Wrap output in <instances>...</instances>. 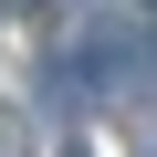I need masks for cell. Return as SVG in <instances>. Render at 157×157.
<instances>
[{
	"label": "cell",
	"mask_w": 157,
	"mask_h": 157,
	"mask_svg": "<svg viewBox=\"0 0 157 157\" xmlns=\"http://www.w3.org/2000/svg\"><path fill=\"white\" fill-rule=\"evenodd\" d=\"M0 157H32V115L21 105H0Z\"/></svg>",
	"instance_id": "cell-1"
},
{
	"label": "cell",
	"mask_w": 157,
	"mask_h": 157,
	"mask_svg": "<svg viewBox=\"0 0 157 157\" xmlns=\"http://www.w3.org/2000/svg\"><path fill=\"white\" fill-rule=\"evenodd\" d=\"M147 63H157V42H147Z\"/></svg>",
	"instance_id": "cell-2"
},
{
	"label": "cell",
	"mask_w": 157,
	"mask_h": 157,
	"mask_svg": "<svg viewBox=\"0 0 157 157\" xmlns=\"http://www.w3.org/2000/svg\"><path fill=\"white\" fill-rule=\"evenodd\" d=\"M0 11H11V0H0Z\"/></svg>",
	"instance_id": "cell-3"
}]
</instances>
